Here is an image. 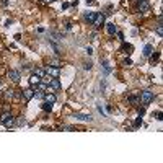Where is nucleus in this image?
<instances>
[{
	"label": "nucleus",
	"mask_w": 163,
	"mask_h": 163,
	"mask_svg": "<svg viewBox=\"0 0 163 163\" xmlns=\"http://www.w3.org/2000/svg\"><path fill=\"white\" fill-rule=\"evenodd\" d=\"M0 124H3L5 127H13L15 126V117L11 116L10 112H3L2 116H0Z\"/></svg>",
	"instance_id": "obj_1"
},
{
	"label": "nucleus",
	"mask_w": 163,
	"mask_h": 163,
	"mask_svg": "<svg viewBox=\"0 0 163 163\" xmlns=\"http://www.w3.org/2000/svg\"><path fill=\"white\" fill-rule=\"evenodd\" d=\"M153 98H155L153 92H148V90H145V92L140 93V101H142L143 104H148L150 101H153Z\"/></svg>",
	"instance_id": "obj_2"
},
{
	"label": "nucleus",
	"mask_w": 163,
	"mask_h": 163,
	"mask_svg": "<svg viewBox=\"0 0 163 163\" xmlns=\"http://www.w3.org/2000/svg\"><path fill=\"white\" fill-rule=\"evenodd\" d=\"M73 117H75L77 121H82V122H92L93 121L92 114H83V112H75Z\"/></svg>",
	"instance_id": "obj_3"
},
{
	"label": "nucleus",
	"mask_w": 163,
	"mask_h": 163,
	"mask_svg": "<svg viewBox=\"0 0 163 163\" xmlns=\"http://www.w3.org/2000/svg\"><path fill=\"white\" fill-rule=\"evenodd\" d=\"M104 13H96V16H95V21H93V25H95V28H100V26L104 25Z\"/></svg>",
	"instance_id": "obj_4"
},
{
	"label": "nucleus",
	"mask_w": 163,
	"mask_h": 163,
	"mask_svg": "<svg viewBox=\"0 0 163 163\" xmlns=\"http://www.w3.org/2000/svg\"><path fill=\"white\" fill-rule=\"evenodd\" d=\"M44 70H46L47 75H51V77H59V73H61L59 67H54V65H47Z\"/></svg>",
	"instance_id": "obj_5"
},
{
	"label": "nucleus",
	"mask_w": 163,
	"mask_h": 163,
	"mask_svg": "<svg viewBox=\"0 0 163 163\" xmlns=\"http://www.w3.org/2000/svg\"><path fill=\"white\" fill-rule=\"evenodd\" d=\"M47 85H49L51 88H54V90H59V88L62 87V85H61V80H59V77L49 78V80H47Z\"/></svg>",
	"instance_id": "obj_6"
},
{
	"label": "nucleus",
	"mask_w": 163,
	"mask_h": 163,
	"mask_svg": "<svg viewBox=\"0 0 163 163\" xmlns=\"http://www.w3.org/2000/svg\"><path fill=\"white\" fill-rule=\"evenodd\" d=\"M21 95L25 98V101H30L31 98L34 96V92H33L31 88H26V90H21Z\"/></svg>",
	"instance_id": "obj_7"
},
{
	"label": "nucleus",
	"mask_w": 163,
	"mask_h": 163,
	"mask_svg": "<svg viewBox=\"0 0 163 163\" xmlns=\"http://www.w3.org/2000/svg\"><path fill=\"white\" fill-rule=\"evenodd\" d=\"M8 78L11 82H20V72L18 70H10L8 72Z\"/></svg>",
	"instance_id": "obj_8"
},
{
	"label": "nucleus",
	"mask_w": 163,
	"mask_h": 163,
	"mask_svg": "<svg viewBox=\"0 0 163 163\" xmlns=\"http://www.w3.org/2000/svg\"><path fill=\"white\" fill-rule=\"evenodd\" d=\"M106 31H108V34L114 36L117 33V26L114 25V23H108V25H106Z\"/></svg>",
	"instance_id": "obj_9"
},
{
	"label": "nucleus",
	"mask_w": 163,
	"mask_h": 163,
	"mask_svg": "<svg viewBox=\"0 0 163 163\" xmlns=\"http://www.w3.org/2000/svg\"><path fill=\"white\" fill-rule=\"evenodd\" d=\"M148 8H150V5H148L147 0H142V2L139 3V11H140V13H145V11H148Z\"/></svg>",
	"instance_id": "obj_10"
},
{
	"label": "nucleus",
	"mask_w": 163,
	"mask_h": 163,
	"mask_svg": "<svg viewBox=\"0 0 163 163\" xmlns=\"http://www.w3.org/2000/svg\"><path fill=\"white\" fill-rule=\"evenodd\" d=\"M56 100H57V96L54 95V93H51V92L44 95V101H47V103H52V104H54V103H56Z\"/></svg>",
	"instance_id": "obj_11"
},
{
	"label": "nucleus",
	"mask_w": 163,
	"mask_h": 163,
	"mask_svg": "<svg viewBox=\"0 0 163 163\" xmlns=\"http://www.w3.org/2000/svg\"><path fill=\"white\" fill-rule=\"evenodd\" d=\"M41 80H42V78H39L38 75H31L30 77V85H31V87H38Z\"/></svg>",
	"instance_id": "obj_12"
},
{
	"label": "nucleus",
	"mask_w": 163,
	"mask_h": 163,
	"mask_svg": "<svg viewBox=\"0 0 163 163\" xmlns=\"http://www.w3.org/2000/svg\"><path fill=\"white\" fill-rule=\"evenodd\" d=\"M95 16H96V13H95V11H87V13L83 15V18H85L88 23H93V21H95Z\"/></svg>",
	"instance_id": "obj_13"
},
{
	"label": "nucleus",
	"mask_w": 163,
	"mask_h": 163,
	"mask_svg": "<svg viewBox=\"0 0 163 163\" xmlns=\"http://www.w3.org/2000/svg\"><path fill=\"white\" fill-rule=\"evenodd\" d=\"M33 72H34V75H38L39 78H44V77H46V70H44V69H41V67L33 69Z\"/></svg>",
	"instance_id": "obj_14"
},
{
	"label": "nucleus",
	"mask_w": 163,
	"mask_h": 163,
	"mask_svg": "<svg viewBox=\"0 0 163 163\" xmlns=\"http://www.w3.org/2000/svg\"><path fill=\"white\" fill-rule=\"evenodd\" d=\"M152 52H153V46H152V44H145V47H143V56L148 57Z\"/></svg>",
	"instance_id": "obj_15"
},
{
	"label": "nucleus",
	"mask_w": 163,
	"mask_h": 163,
	"mask_svg": "<svg viewBox=\"0 0 163 163\" xmlns=\"http://www.w3.org/2000/svg\"><path fill=\"white\" fill-rule=\"evenodd\" d=\"M42 109H44L46 112H51V111H52V103L44 101V103H42Z\"/></svg>",
	"instance_id": "obj_16"
},
{
	"label": "nucleus",
	"mask_w": 163,
	"mask_h": 163,
	"mask_svg": "<svg viewBox=\"0 0 163 163\" xmlns=\"http://www.w3.org/2000/svg\"><path fill=\"white\" fill-rule=\"evenodd\" d=\"M148 57H150V61H152V62H157V61H158V57H160V52H155V54L152 52V54H150Z\"/></svg>",
	"instance_id": "obj_17"
},
{
	"label": "nucleus",
	"mask_w": 163,
	"mask_h": 163,
	"mask_svg": "<svg viewBox=\"0 0 163 163\" xmlns=\"http://www.w3.org/2000/svg\"><path fill=\"white\" fill-rule=\"evenodd\" d=\"M103 69H104V73H109V72H111V67H109L108 61H104V62H103Z\"/></svg>",
	"instance_id": "obj_18"
},
{
	"label": "nucleus",
	"mask_w": 163,
	"mask_h": 163,
	"mask_svg": "<svg viewBox=\"0 0 163 163\" xmlns=\"http://www.w3.org/2000/svg\"><path fill=\"white\" fill-rule=\"evenodd\" d=\"M34 95H36V98H39V100H44V95H46V93L42 92V90H38V92H34Z\"/></svg>",
	"instance_id": "obj_19"
},
{
	"label": "nucleus",
	"mask_w": 163,
	"mask_h": 163,
	"mask_svg": "<svg viewBox=\"0 0 163 163\" xmlns=\"http://www.w3.org/2000/svg\"><path fill=\"white\" fill-rule=\"evenodd\" d=\"M13 96H15V93H13V90H8V92L5 93V98H7V100H11Z\"/></svg>",
	"instance_id": "obj_20"
},
{
	"label": "nucleus",
	"mask_w": 163,
	"mask_h": 163,
	"mask_svg": "<svg viewBox=\"0 0 163 163\" xmlns=\"http://www.w3.org/2000/svg\"><path fill=\"white\" fill-rule=\"evenodd\" d=\"M47 87H49L47 83H41V82H39V85H38V88H39V90H42V92H44V90H47Z\"/></svg>",
	"instance_id": "obj_21"
},
{
	"label": "nucleus",
	"mask_w": 163,
	"mask_h": 163,
	"mask_svg": "<svg viewBox=\"0 0 163 163\" xmlns=\"http://www.w3.org/2000/svg\"><path fill=\"white\" fill-rule=\"evenodd\" d=\"M134 126H135V127H139V126H142V117L139 116L137 119H135V122H134Z\"/></svg>",
	"instance_id": "obj_22"
},
{
	"label": "nucleus",
	"mask_w": 163,
	"mask_h": 163,
	"mask_svg": "<svg viewBox=\"0 0 163 163\" xmlns=\"http://www.w3.org/2000/svg\"><path fill=\"white\" fill-rule=\"evenodd\" d=\"M51 65H54V67H61V62L57 61V59H52V61H51Z\"/></svg>",
	"instance_id": "obj_23"
},
{
	"label": "nucleus",
	"mask_w": 163,
	"mask_h": 163,
	"mask_svg": "<svg viewBox=\"0 0 163 163\" xmlns=\"http://www.w3.org/2000/svg\"><path fill=\"white\" fill-rule=\"evenodd\" d=\"M157 34H158V36H162V34H163V28H162V23H160V25L157 26Z\"/></svg>",
	"instance_id": "obj_24"
},
{
	"label": "nucleus",
	"mask_w": 163,
	"mask_h": 163,
	"mask_svg": "<svg viewBox=\"0 0 163 163\" xmlns=\"http://www.w3.org/2000/svg\"><path fill=\"white\" fill-rule=\"evenodd\" d=\"M25 117H21V119H18V122H16V124H18V126H23V124H25Z\"/></svg>",
	"instance_id": "obj_25"
},
{
	"label": "nucleus",
	"mask_w": 163,
	"mask_h": 163,
	"mask_svg": "<svg viewBox=\"0 0 163 163\" xmlns=\"http://www.w3.org/2000/svg\"><path fill=\"white\" fill-rule=\"evenodd\" d=\"M90 69H92V62H87L85 64V70H90Z\"/></svg>",
	"instance_id": "obj_26"
},
{
	"label": "nucleus",
	"mask_w": 163,
	"mask_h": 163,
	"mask_svg": "<svg viewBox=\"0 0 163 163\" xmlns=\"http://www.w3.org/2000/svg\"><path fill=\"white\" fill-rule=\"evenodd\" d=\"M139 114L143 116V114H145V108H139Z\"/></svg>",
	"instance_id": "obj_27"
},
{
	"label": "nucleus",
	"mask_w": 163,
	"mask_h": 163,
	"mask_svg": "<svg viewBox=\"0 0 163 163\" xmlns=\"http://www.w3.org/2000/svg\"><path fill=\"white\" fill-rule=\"evenodd\" d=\"M155 116H157V119H158V121H162V119H163V114H162V112H157Z\"/></svg>",
	"instance_id": "obj_28"
},
{
	"label": "nucleus",
	"mask_w": 163,
	"mask_h": 163,
	"mask_svg": "<svg viewBox=\"0 0 163 163\" xmlns=\"http://www.w3.org/2000/svg\"><path fill=\"white\" fill-rule=\"evenodd\" d=\"M129 101H131V103H135V101H137V96H129Z\"/></svg>",
	"instance_id": "obj_29"
},
{
	"label": "nucleus",
	"mask_w": 163,
	"mask_h": 163,
	"mask_svg": "<svg viewBox=\"0 0 163 163\" xmlns=\"http://www.w3.org/2000/svg\"><path fill=\"white\" fill-rule=\"evenodd\" d=\"M116 34H117V38H119V39H124V34H122L121 31H117Z\"/></svg>",
	"instance_id": "obj_30"
},
{
	"label": "nucleus",
	"mask_w": 163,
	"mask_h": 163,
	"mask_svg": "<svg viewBox=\"0 0 163 163\" xmlns=\"http://www.w3.org/2000/svg\"><path fill=\"white\" fill-rule=\"evenodd\" d=\"M87 54H88V56H92V54H93V49H92V47H87Z\"/></svg>",
	"instance_id": "obj_31"
},
{
	"label": "nucleus",
	"mask_w": 163,
	"mask_h": 163,
	"mask_svg": "<svg viewBox=\"0 0 163 163\" xmlns=\"http://www.w3.org/2000/svg\"><path fill=\"white\" fill-rule=\"evenodd\" d=\"M124 64H126V65H131V64H132V61H131V59H126V61H124Z\"/></svg>",
	"instance_id": "obj_32"
},
{
	"label": "nucleus",
	"mask_w": 163,
	"mask_h": 163,
	"mask_svg": "<svg viewBox=\"0 0 163 163\" xmlns=\"http://www.w3.org/2000/svg\"><path fill=\"white\" fill-rule=\"evenodd\" d=\"M85 2H87V5H93L95 3V0H85Z\"/></svg>",
	"instance_id": "obj_33"
},
{
	"label": "nucleus",
	"mask_w": 163,
	"mask_h": 163,
	"mask_svg": "<svg viewBox=\"0 0 163 163\" xmlns=\"http://www.w3.org/2000/svg\"><path fill=\"white\" fill-rule=\"evenodd\" d=\"M65 28H67L69 31H70V30H72V23H67V25H65Z\"/></svg>",
	"instance_id": "obj_34"
},
{
	"label": "nucleus",
	"mask_w": 163,
	"mask_h": 163,
	"mask_svg": "<svg viewBox=\"0 0 163 163\" xmlns=\"http://www.w3.org/2000/svg\"><path fill=\"white\" fill-rule=\"evenodd\" d=\"M42 2H46V3H52V2H56V0H42Z\"/></svg>",
	"instance_id": "obj_35"
}]
</instances>
